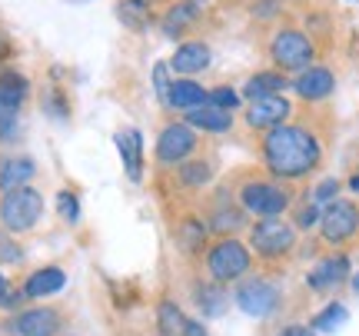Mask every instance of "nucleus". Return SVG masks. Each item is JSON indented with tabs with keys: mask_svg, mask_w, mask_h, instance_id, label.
I'll return each mask as SVG.
<instances>
[{
	"mask_svg": "<svg viewBox=\"0 0 359 336\" xmlns=\"http://www.w3.org/2000/svg\"><path fill=\"white\" fill-rule=\"evenodd\" d=\"M250 263H253V253L240 240H233V236H223L206 253V270H210L213 283H233V280H240L250 270Z\"/></svg>",
	"mask_w": 359,
	"mask_h": 336,
	"instance_id": "nucleus-3",
	"label": "nucleus"
},
{
	"mask_svg": "<svg viewBox=\"0 0 359 336\" xmlns=\"http://www.w3.org/2000/svg\"><path fill=\"white\" fill-rule=\"evenodd\" d=\"M140 4H147V7H150V4H154V0H140Z\"/></svg>",
	"mask_w": 359,
	"mask_h": 336,
	"instance_id": "nucleus-45",
	"label": "nucleus"
},
{
	"mask_svg": "<svg viewBox=\"0 0 359 336\" xmlns=\"http://www.w3.org/2000/svg\"><path fill=\"white\" fill-rule=\"evenodd\" d=\"M253 13H259L263 20L273 17V13H276V0H257V4H253Z\"/></svg>",
	"mask_w": 359,
	"mask_h": 336,
	"instance_id": "nucleus-38",
	"label": "nucleus"
},
{
	"mask_svg": "<svg viewBox=\"0 0 359 336\" xmlns=\"http://www.w3.org/2000/svg\"><path fill=\"white\" fill-rule=\"evenodd\" d=\"M290 83L283 77L280 70H263V74H253V77L246 80V97L250 100H263V97H280V90H286Z\"/></svg>",
	"mask_w": 359,
	"mask_h": 336,
	"instance_id": "nucleus-20",
	"label": "nucleus"
},
{
	"mask_svg": "<svg viewBox=\"0 0 359 336\" xmlns=\"http://www.w3.org/2000/svg\"><path fill=\"white\" fill-rule=\"evenodd\" d=\"M177 177L183 187H190V190H203L206 183L213 180V163L210 160H187V163H180Z\"/></svg>",
	"mask_w": 359,
	"mask_h": 336,
	"instance_id": "nucleus-26",
	"label": "nucleus"
},
{
	"mask_svg": "<svg viewBox=\"0 0 359 336\" xmlns=\"http://www.w3.org/2000/svg\"><path fill=\"white\" fill-rule=\"evenodd\" d=\"M349 190H353V194L359 196V173H356V177H353V180H349Z\"/></svg>",
	"mask_w": 359,
	"mask_h": 336,
	"instance_id": "nucleus-41",
	"label": "nucleus"
},
{
	"mask_svg": "<svg viewBox=\"0 0 359 336\" xmlns=\"http://www.w3.org/2000/svg\"><path fill=\"white\" fill-rule=\"evenodd\" d=\"M259 154L276 180H303L323 163V143L313 130L280 123V127L266 130Z\"/></svg>",
	"mask_w": 359,
	"mask_h": 336,
	"instance_id": "nucleus-1",
	"label": "nucleus"
},
{
	"mask_svg": "<svg viewBox=\"0 0 359 336\" xmlns=\"http://www.w3.org/2000/svg\"><path fill=\"white\" fill-rule=\"evenodd\" d=\"M320 230L323 240L330 243H346L359 233V207L353 200H333L326 203V210L320 213Z\"/></svg>",
	"mask_w": 359,
	"mask_h": 336,
	"instance_id": "nucleus-8",
	"label": "nucleus"
},
{
	"mask_svg": "<svg viewBox=\"0 0 359 336\" xmlns=\"http://www.w3.org/2000/svg\"><path fill=\"white\" fill-rule=\"evenodd\" d=\"M293 227H296V230H313V227H320V207H316V203L303 207L299 213H296Z\"/></svg>",
	"mask_w": 359,
	"mask_h": 336,
	"instance_id": "nucleus-33",
	"label": "nucleus"
},
{
	"mask_svg": "<svg viewBox=\"0 0 359 336\" xmlns=\"http://www.w3.org/2000/svg\"><path fill=\"white\" fill-rule=\"evenodd\" d=\"M70 4H90V0H70Z\"/></svg>",
	"mask_w": 359,
	"mask_h": 336,
	"instance_id": "nucleus-44",
	"label": "nucleus"
},
{
	"mask_svg": "<svg viewBox=\"0 0 359 336\" xmlns=\"http://www.w3.org/2000/svg\"><path fill=\"white\" fill-rule=\"evenodd\" d=\"M293 90L299 93L303 100H309V104L326 100V97L336 90L333 70H326V67H306V70H299V77H296Z\"/></svg>",
	"mask_w": 359,
	"mask_h": 336,
	"instance_id": "nucleus-11",
	"label": "nucleus"
},
{
	"mask_svg": "<svg viewBox=\"0 0 359 336\" xmlns=\"http://www.w3.org/2000/svg\"><path fill=\"white\" fill-rule=\"evenodd\" d=\"M196 147H200V137L193 133L190 123H167L156 137V160L163 167H180L196 154Z\"/></svg>",
	"mask_w": 359,
	"mask_h": 336,
	"instance_id": "nucleus-7",
	"label": "nucleus"
},
{
	"mask_svg": "<svg viewBox=\"0 0 359 336\" xmlns=\"http://www.w3.org/2000/svg\"><path fill=\"white\" fill-rule=\"evenodd\" d=\"M280 336H316V330L313 326H286Z\"/></svg>",
	"mask_w": 359,
	"mask_h": 336,
	"instance_id": "nucleus-39",
	"label": "nucleus"
},
{
	"mask_svg": "<svg viewBox=\"0 0 359 336\" xmlns=\"http://www.w3.org/2000/svg\"><path fill=\"white\" fill-rule=\"evenodd\" d=\"M187 123L196 130H203V133H226L233 127V114L230 110H219L213 104H203V107H193L187 110Z\"/></svg>",
	"mask_w": 359,
	"mask_h": 336,
	"instance_id": "nucleus-16",
	"label": "nucleus"
},
{
	"mask_svg": "<svg viewBox=\"0 0 359 336\" xmlns=\"http://www.w3.org/2000/svg\"><path fill=\"white\" fill-rule=\"evenodd\" d=\"M187 316L180 310L173 300H163L156 307V326H160V336H187Z\"/></svg>",
	"mask_w": 359,
	"mask_h": 336,
	"instance_id": "nucleus-23",
	"label": "nucleus"
},
{
	"mask_svg": "<svg viewBox=\"0 0 359 336\" xmlns=\"http://www.w3.org/2000/svg\"><path fill=\"white\" fill-rule=\"evenodd\" d=\"M206 104H213V107H219V110H236L240 107V93L233 90V87H213V90L206 93Z\"/></svg>",
	"mask_w": 359,
	"mask_h": 336,
	"instance_id": "nucleus-30",
	"label": "nucleus"
},
{
	"mask_svg": "<svg viewBox=\"0 0 359 336\" xmlns=\"http://www.w3.org/2000/svg\"><path fill=\"white\" fill-rule=\"evenodd\" d=\"M196 300H200L203 316H223V313H226V303H230V297L223 293V286L213 283V280L203 286H196Z\"/></svg>",
	"mask_w": 359,
	"mask_h": 336,
	"instance_id": "nucleus-27",
	"label": "nucleus"
},
{
	"mask_svg": "<svg viewBox=\"0 0 359 336\" xmlns=\"http://www.w3.org/2000/svg\"><path fill=\"white\" fill-rule=\"evenodd\" d=\"M206 87H200L196 80L183 77V80H173L167 90V104L173 110H193V107H203L206 104Z\"/></svg>",
	"mask_w": 359,
	"mask_h": 336,
	"instance_id": "nucleus-17",
	"label": "nucleus"
},
{
	"mask_svg": "<svg viewBox=\"0 0 359 336\" xmlns=\"http://www.w3.org/2000/svg\"><path fill=\"white\" fill-rule=\"evenodd\" d=\"M0 260H4V263H20L24 253H20V246H13L11 240H0Z\"/></svg>",
	"mask_w": 359,
	"mask_h": 336,
	"instance_id": "nucleus-37",
	"label": "nucleus"
},
{
	"mask_svg": "<svg viewBox=\"0 0 359 336\" xmlns=\"http://www.w3.org/2000/svg\"><path fill=\"white\" fill-rule=\"evenodd\" d=\"M210 230L226 236V233H236L246 227V210L243 207H233V203H219L213 213H210Z\"/></svg>",
	"mask_w": 359,
	"mask_h": 336,
	"instance_id": "nucleus-21",
	"label": "nucleus"
},
{
	"mask_svg": "<svg viewBox=\"0 0 359 336\" xmlns=\"http://www.w3.org/2000/svg\"><path fill=\"white\" fill-rule=\"evenodd\" d=\"M187 336H210V333H206L200 323H193V320H190V323H187Z\"/></svg>",
	"mask_w": 359,
	"mask_h": 336,
	"instance_id": "nucleus-40",
	"label": "nucleus"
},
{
	"mask_svg": "<svg viewBox=\"0 0 359 336\" xmlns=\"http://www.w3.org/2000/svg\"><path fill=\"white\" fill-rule=\"evenodd\" d=\"M116 150H120V160H123V170L133 183L143 177V137L140 130H120L116 133Z\"/></svg>",
	"mask_w": 359,
	"mask_h": 336,
	"instance_id": "nucleus-14",
	"label": "nucleus"
},
{
	"mask_svg": "<svg viewBox=\"0 0 359 336\" xmlns=\"http://www.w3.org/2000/svg\"><path fill=\"white\" fill-rule=\"evenodd\" d=\"M17 303H20V293H17V290H11L7 276L0 273V307H4V310H13Z\"/></svg>",
	"mask_w": 359,
	"mask_h": 336,
	"instance_id": "nucleus-35",
	"label": "nucleus"
},
{
	"mask_svg": "<svg viewBox=\"0 0 359 336\" xmlns=\"http://www.w3.org/2000/svg\"><path fill=\"white\" fill-rule=\"evenodd\" d=\"M64 283H67V273L60 270V267H43V270H37L30 280H27L24 293L30 300H40V297L57 293V290H64Z\"/></svg>",
	"mask_w": 359,
	"mask_h": 336,
	"instance_id": "nucleus-19",
	"label": "nucleus"
},
{
	"mask_svg": "<svg viewBox=\"0 0 359 336\" xmlns=\"http://www.w3.org/2000/svg\"><path fill=\"white\" fill-rule=\"evenodd\" d=\"M290 114H293V107H290V100H286L283 93L280 97H263V100H253V104H250L246 123L253 130H273V127H280V123H286Z\"/></svg>",
	"mask_w": 359,
	"mask_h": 336,
	"instance_id": "nucleus-10",
	"label": "nucleus"
},
{
	"mask_svg": "<svg viewBox=\"0 0 359 336\" xmlns=\"http://www.w3.org/2000/svg\"><path fill=\"white\" fill-rule=\"evenodd\" d=\"M170 70L173 74H180V77H193V74H200V70H206L210 67V47L206 43H183V47H177V53H173V60H170Z\"/></svg>",
	"mask_w": 359,
	"mask_h": 336,
	"instance_id": "nucleus-15",
	"label": "nucleus"
},
{
	"mask_svg": "<svg viewBox=\"0 0 359 336\" xmlns=\"http://www.w3.org/2000/svg\"><path fill=\"white\" fill-rule=\"evenodd\" d=\"M27 90H30V83H27L17 70H4V74H0V107L20 110V104L27 100Z\"/></svg>",
	"mask_w": 359,
	"mask_h": 336,
	"instance_id": "nucleus-22",
	"label": "nucleus"
},
{
	"mask_svg": "<svg viewBox=\"0 0 359 336\" xmlns=\"http://www.w3.org/2000/svg\"><path fill=\"white\" fill-rule=\"evenodd\" d=\"M349 320V310L343 307V303H330L323 313H316L313 316V330H320V333H336L339 326Z\"/></svg>",
	"mask_w": 359,
	"mask_h": 336,
	"instance_id": "nucleus-28",
	"label": "nucleus"
},
{
	"mask_svg": "<svg viewBox=\"0 0 359 336\" xmlns=\"http://www.w3.org/2000/svg\"><path fill=\"white\" fill-rule=\"evenodd\" d=\"M154 87H156V97L167 104V90H170V77H167V64H156L154 67Z\"/></svg>",
	"mask_w": 359,
	"mask_h": 336,
	"instance_id": "nucleus-36",
	"label": "nucleus"
},
{
	"mask_svg": "<svg viewBox=\"0 0 359 336\" xmlns=\"http://www.w3.org/2000/svg\"><path fill=\"white\" fill-rule=\"evenodd\" d=\"M57 213H60L67 223H77L80 220V203H77V196L70 194V190H64V194L57 196Z\"/></svg>",
	"mask_w": 359,
	"mask_h": 336,
	"instance_id": "nucleus-31",
	"label": "nucleus"
},
{
	"mask_svg": "<svg viewBox=\"0 0 359 336\" xmlns=\"http://www.w3.org/2000/svg\"><path fill=\"white\" fill-rule=\"evenodd\" d=\"M353 290H356V293H359V276H356V280H353Z\"/></svg>",
	"mask_w": 359,
	"mask_h": 336,
	"instance_id": "nucleus-43",
	"label": "nucleus"
},
{
	"mask_svg": "<svg viewBox=\"0 0 359 336\" xmlns=\"http://www.w3.org/2000/svg\"><path fill=\"white\" fill-rule=\"evenodd\" d=\"M7 51H11V47H7V40L0 37V60H4V57H7Z\"/></svg>",
	"mask_w": 359,
	"mask_h": 336,
	"instance_id": "nucleus-42",
	"label": "nucleus"
},
{
	"mask_svg": "<svg viewBox=\"0 0 359 336\" xmlns=\"http://www.w3.org/2000/svg\"><path fill=\"white\" fill-rule=\"evenodd\" d=\"M236 307H240L246 316L263 320V316H269V313L280 307V290L269 283V280H263V276H250V280H243L240 290H236Z\"/></svg>",
	"mask_w": 359,
	"mask_h": 336,
	"instance_id": "nucleus-9",
	"label": "nucleus"
},
{
	"mask_svg": "<svg viewBox=\"0 0 359 336\" xmlns=\"http://www.w3.org/2000/svg\"><path fill=\"white\" fill-rule=\"evenodd\" d=\"M43 213V196L34 187H17L0 196V223L11 233H27L34 230Z\"/></svg>",
	"mask_w": 359,
	"mask_h": 336,
	"instance_id": "nucleus-2",
	"label": "nucleus"
},
{
	"mask_svg": "<svg viewBox=\"0 0 359 336\" xmlns=\"http://www.w3.org/2000/svg\"><path fill=\"white\" fill-rule=\"evenodd\" d=\"M116 17H120L130 30H143V27L150 24V7L140 4V0H127V4L116 7Z\"/></svg>",
	"mask_w": 359,
	"mask_h": 336,
	"instance_id": "nucleus-29",
	"label": "nucleus"
},
{
	"mask_svg": "<svg viewBox=\"0 0 359 336\" xmlns=\"http://www.w3.org/2000/svg\"><path fill=\"white\" fill-rule=\"evenodd\" d=\"M349 276V260L346 257H330L323 260L320 267H313L306 276L309 290H316V293H326V290H336V286H343Z\"/></svg>",
	"mask_w": 359,
	"mask_h": 336,
	"instance_id": "nucleus-13",
	"label": "nucleus"
},
{
	"mask_svg": "<svg viewBox=\"0 0 359 336\" xmlns=\"http://www.w3.org/2000/svg\"><path fill=\"white\" fill-rule=\"evenodd\" d=\"M13 133H17V110L0 107V140H11Z\"/></svg>",
	"mask_w": 359,
	"mask_h": 336,
	"instance_id": "nucleus-34",
	"label": "nucleus"
},
{
	"mask_svg": "<svg viewBox=\"0 0 359 336\" xmlns=\"http://www.w3.org/2000/svg\"><path fill=\"white\" fill-rule=\"evenodd\" d=\"M339 190H343V183L336 180V177H326V180H323L320 187L313 190V200H316V207H320V203H333L336 196H339Z\"/></svg>",
	"mask_w": 359,
	"mask_h": 336,
	"instance_id": "nucleus-32",
	"label": "nucleus"
},
{
	"mask_svg": "<svg viewBox=\"0 0 359 336\" xmlns=\"http://www.w3.org/2000/svg\"><path fill=\"white\" fill-rule=\"evenodd\" d=\"M17 336H57L60 330V313L50 307H37V310L20 313L11 326Z\"/></svg>",
	"mask_w": 359,
	"mask_h": 336,
	"instance_id": "nucleus-12",
	"label": "nucleus"
},
{
	"mask_svg": "<svg viewBox=\"0 0 359 336\" xmlns=\"http://www.w3.org/2000/svg\"><path fill=\"white\" fill-rule=\"evenodd\" d=\"M206 233H210V227H203V220L187 217V220L177 227V243L183 246V253H200L206 246Z\"/></svg>",
	"mask_w": 359,
	"mask_h": 336,
	"instance_id": "nucleus-25",
	"label": "nucleus"
},
{
	"mask_svg": "<svg viewBox=\"0 0 359 336\" xmlns=\"http://www.w3.org/2000/svg\"><path fill=\"white\" fill-rule=\"evenodd\" d=\"M240 207L246 210V217H280L283 210L290 207V190L273 180H250L240 190Z\"/></svg>",
	"mask_w": 359,
	"mask_h": 336,
	"instance_id": "nucleus-4",
	"label": "nucleus"
},
{
	"mask_svg": "<svg viewBox=\"0 0 359 336\" xmlns=\"http://www.w3.org/2000/svg\"><path fill=\"white\" fill-rule=\"evenodd\" d=\"M269 57L280 70H306L316 57V47L303 30H280L269 43Z\"/></svg>",
	"mask_w": 359,
	"mask_h": 336,
	"instance_id": "nucleus-6",
	"label": "nucleus"
},
{
	"mask_svg": "<svg viewBox=\"0 0 359 336\" xmlns=\"http://www.w3.org/2000/svg\"><path fill=\"white\" fill-rule=\"evenodd\" d=\"M196 17H200L196 4H193V0H183V4H177V7H170L160 27H163V34H167V37H180V34L196 20Z\"/></svg>",
	"mask_w": 359,
	"mask_h": 336,
	"instance_id": "nucleus-24",
	"label": "nucleus"
},
{
	"mask_svg": "<svg viewBox=\"0 0 359 336\" xmlns=\"http://www.w3.org/2000/svg\"><path fill=\"white\" fill-rule=\"evenodd\" d=\"M34 160L30 156H11V160H4L0 163V190L7 194V190H17V187H27V183L34 180Z\"/></svg>",
	"mask_w": 359,
	"mask_h": 336,
	"instance_id": "nucleus-18",
	"label": "nucleus"
},
{
	"mask_svg": "<svg viewBox=\"0 0 359 336\" xmlns=\"http://www.w3.org/2000/svg\"><path fill=\"white\" fill-rule=\"evenodd\" d=\"M250 243L263 260H280L296 246V227L280 220V217H266V220L253 223Z\"/></svg>",
	"mask_w": 359,
	"mask_h": 336,
	"instance_id": "nucleus-5",
	"label": "nucleus"
}]
</instances>
